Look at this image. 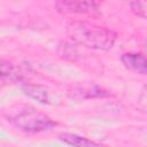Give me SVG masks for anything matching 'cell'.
Returning a JSON list of instances; mask_svg holds the SVG:
<instances>
[{
	"instance_id": "cell-1",
	"label": "cell",
	"mask_w": 147,
	"mask_h": 147,
	"mask_svg": "<svg viewBox=\"0 0 147 147\" xmlns=\"http://www.w3.org/2000/svg\"><path fill=\"white\" fill-rule=\"evenodd\" d=\"M67 33L75 45L91 49L108 51L116 41V32L86 21H71L67 24Z\"/></svg>"
},
{
	"instance_id": "cell-2",
	"label": "cell",
	"mask_w": 147,
	"mask_h": 147,
	"mask_svg": "<svg viewBox=\"0 0 147 147\" xmlns=\"http://www.w3.org/2000/svg\"><path fill=\"white\" fill-rule=\"evenodd\" d=\"M7 121L25 133H40L54 129L57 123L30 105H15L5 114Z\"/></svg>"
},
{
	"instance_id": "cell-3",
	"label": "cell",
	"mask_w": 147,
	"mask_h": 147,
	"mask_svg": "<svg viewBox=\"0 0 147 147\" xmlns=\"http://www.w3.org/2000/svg\"><path fill=\"white\" fill-rule=\"evenodd\" d=\"M69 98L74 100H88L96 98H107L111 93L106 88L96 85L95 83H80L71 86L68 90Z\"/></svg>"
},
{
	"instance_id": "cell-4",
	"label": "cell",
	"mask_w": 147,
	"mask_h": 147,
	"mask_svg": "<svg viewBox=\"0 0 147 147\" xmlns=\"http://www.w3.org/2000/svg\"><path fill=\"white\" fill-rule=\"evenodd\" d=\"M54 7L64 14H99V7L96 2L93 1H57Z\"/></svg>"
},
{
	"instance_id": "cell-5",
	"label": "cell",
	"mask_w": 147,
	"mask_h": 147,
	"mask_svg": "<svg viewBox=\"0 0 147 147\" xmlns=\"http://www.w3.org/2000/svg\"><path fill=\"white\" fill-rule=\"evenodd\" d=\"M121 61L125 68L140 75H146L147 72L146 57L142 53H125L121 56Z\"/></svg>"
},
{
	"instance_id": "cell-6",
	"label": "cell",
	"mask_w": 147,
	"mask_h": 147,
	"mask_svg": "<svg viewBox=\"0 0 147 147\" xmlns=\"http://www.w3.org/2000/svg\"><path fill=\"white\" fill-rule=\"evenodd\" d=\"M21 80L22 76L18 74L16 67L8 60L0 59V87L18 83Z\"/></svg>"
},
{
	"instance_id": "cell-7",
	"label": "cell",
	"mask_w": 147,
	"mask_h": 147,
	"mask_svg": "<svg viewBox=\"0 0 147 147\" xmlns=\"http://www.w3.org/2000/svg\"><path fill=\"white\" fill-rule=\"evenodd\" d=\"M59 139L61 141H63L64 144L70 145L72 147H102L98 142H95L86 137H83V136H79L76 133H70V132L60 133Z\"/></svg>"
},
{
	"instance_id": "cell-8",
	"label": "cell",
	"mask_w": 147,
	"mask_h": 147,
	"mask_svg": "<svg viewBox=\"0 0 147 147\" xmlns=\"http://www.w3.org/2000/svg\"><path fill=\"white\" fill-rule=\"evenodd\" d=\"M22 91L28 96H30L41 103H48V91L46 87H44L41 85L25 83L22 85Z\"/></svg>"
},
{
	"instance_id": "cell-9",
	"label": "cell",
	"mask_w": 147,
	"mask_h": 147,
	"mask_svg": "<svg viewBox=\"0 0 147 147\" xmlns=\"http://www.w3.org/2000/svg\"><path fill=\"white\" fill-rule=\"evenodd\" d=\"M57 54L62 59L70 61H75L78 57V52L76 49L75 44H69V42H60L57 48Z\"/></svg>"
},
{
	"instance_id": "cell-10",
	"label": "cell",
	"mask_w": 147,
	"mask_h": 147,
	"mask_svg": "<svg viewBox=\"0 0 147 147\" xmlns=\"http://www.w3.org/2000/svg\"><path fill=\"white\" fill-rule=\"evenodd\" d=\"M130 7H131V10L139 17L141 18H146V7H147V3L144 2V1H133L130 3Z\"/></svg>"
}]
</instances>
